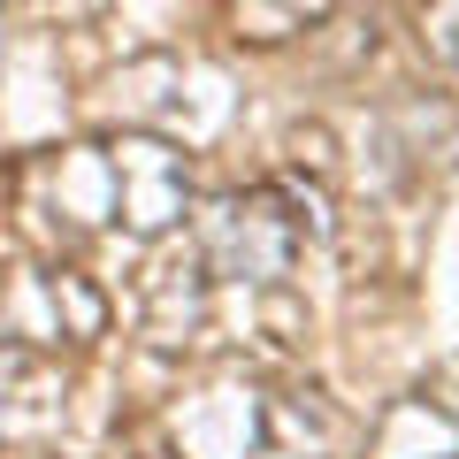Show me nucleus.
I'll list each match as a JSON object with an SVG mask.
<instances>
[{"instance_id":"f257e3e1","label":"nucleus","mask_w":459,"mask_h":459,"mask_svg":"<svg viewBox=\"0 0 459 459\" xmlns=\"http://www.w3.org/2000/svg\"><path fill=\"white\" fill-rule=\"evenodd\" d=\"M299 246H307V207H299L283 184L230 192V199H214L207 222H199V261H207V276H230V283L291 276Z\"/></svg>"},{"instance_id":"f03ea898","label":"nucleus","mask_w":459,"mask_h":459,"mask_svg":"<svg viewBox=\"0 0 459 459\" xmlns=\"http://www.w3.org/2000/svg\"><path fill=\"white\" fill-rule=\"evenodd\" d=\"M108 322V299L77 268H16L0 276V352H54L84 344Z\"/></svg>"},{"instance_id":"7ed1b4c3","label":"nucleus","mask_w":459,"mask_h":459,"mask_svg":"<svg viewBox=\"0 0 459 459\" xmlns=\"http://www.w3.org/2000/svg\"><path fill=\"white\" fill-rule=\"evenodd\" d=\"M115 169V230L123 238H161L192 199V161L169 138H108Z\"/></svg>"},{"instance_id":"20e7f679","label":"nucleus","mask_w":459,"mask_h":459,"mask_svg":"<svg viewBox=\"0 0 459 459\" xmlns=\"http://www.w3.org/2000/svg\"><path fill=\"white\" fill-rule=\"evenodd\" d=\"M337 0H238V31L246 39H291L307 23H322Z\"/></svg>"},{"instance_id":"39448f33","label":"nucleus","mask_w":459,"mask_h":459,"mask_svg":"<svg viewBox=\"0 0 459 459\" xmlns=\"http://www.w3.org/2000/svg\"><path fill=\"white\" fill-rule=\"evenodd\" d=\"M421 47L437 54L444 69H459V0H429L421 8Z\"/></svg>"}]
</instances>
